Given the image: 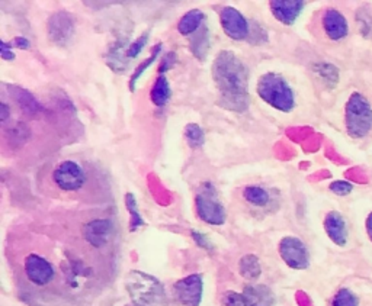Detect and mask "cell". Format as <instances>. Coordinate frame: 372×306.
Returning a JSON list of instances; mask_svg holds the SVG:
<instances>
[{
    "mask_svg": "<svg viewBox=\"0 0 372 306\" xmlns=\"http://www.w3.org/2000/svg\"><path fill=\"white\" fill-rule=\"evenodd\" d=\"M9 115H11V108H9V105L6 104V102L4 100L2 102V111H0V121H2V123H5L8 121Z\"/></svg>",
    "mask_w": 372,
    "mask_h": 306,
    "instance_id": "35",
    "label": "cell"
},
{
    "mask_svg": "<svg viewBox=\"0 0 372 306\" xmlns=\"http://www.w3.org/2000/svg\"><path fill=\"white\" fill-rule=\"evenodd\" d=\"M212 78L221 108L239 114L249 109V68L233 51H221L215 57Z\"/></svg>",
    "mask_w": 372,
    "mask_h": 306,
    "instance_id": "1",
    "label": "cell"
},
{
    "mask_svg": "<svg viewBox=\"0 0 372 306\" xmlns=\"http://www.w3.org/2000/svg\"><path fill=\"white\" fill-rule=\"evenodd\" d=\"M282 260L295 270H304L310 264V254L306 244L296 237H285L280 243Z\"/></svg>",
    "mask_w": 372,
    "mask_h": 306,
    "instance_id": "10",
    "label": "cell"
},
{
    "mask_svg": "<svg viewBox=\"0 0 372 306\" xmlns=\"http://www.w3.org/2000/svg\"><path fill=\"white\" fill-rule=\"evenodd\" d=\"M243 298L247 306H275V295L265 285H247Z\"/></svg>",
    "mask_w": 372,
    "mask_h": 306,
    "instance_id": "16",
    "label": "cell"
},
{
    "mask_svg": "<svg viewBox=\"0 0 372 306\" xmlns=\"http://www.w3.org/2000/svg\"><path fill=\"white\" fill-rule=\"evenodd\" d=\"M222 306H247L243 295L237 292H226L222 296Z\"/></svg>",
    "mask_w": 372,
    "mask_h": 306,
    "instance_id": "30",
    "label": "cell"
},
{
    "mask_svg": "<svg viewBox=\"0 0 372 306\" xmlns=\"http://www.w3.org/2000/svg\"><path fill=\"white\" fill-rule=\"evenodd\" d=\"M323 30L329 39L342 41L349 34V25L342 12L330 8L323 13Z\"/></svg>",
    "mask_w": 372,
    "mask_h": 306,
    "instance_id": "13",
    "label": "cell"
},
{
    "mask_svg": "<svg viewBox=\"0 0 372 306\" xmlns=\"http://www.w3.org/2000/svg\"><path fill=\"white\" fill-rule=\"evenodd\" d=\"M192 237H193L195 243H196L198 245H200V247H203V248H207V250H210V248H211V243H210V240H208V238H207L204 234L198 233V231H192Z\"/></svg>",
    "mask_w": 372,
    "mask_h": 306,
    "instance_id": "32",
    "label": "cell"
},
{
    "mask_svg": "<svg viewBox=\"0 0 372 306\" xmlns=\"http://www.w3.org/2000/svg\"><path fill=\"white\" fill-rule=\"evenodd\" d=\"M258 94L268 105L288 114L295 106V96L289 83L278 73H266L258 82Z\"/></svg>",
    "mask_w": 372,
    "mask_h": 306,
    "instance_id": "3",
    "label": "cell"
},
{
    "mask_svg": "<svg viewBox=\"0 0 372 306\" xmlns=\"http://www.w3.org/2000/svg\"><path fill=\"white\" fill-rule=\"evenodd\" d=\"M15 47H18V48H20V49H28L30 47H31V42L27 39V38H23V37H16L15 39H13V42H12ZM11 44V45H12Z\"/></svg>",
    "mask_w": 372,
    "mask_h": 306,
    "instance_id": "34",
    "label": "cell"
},
{
    "mask_svg": "<svg viewBox=\"0 0 372 306\" xmlns=\"http://www.w3.org/2000/svg\"><path fill=\"white\" fill-rule=\"evenodd\" d=\"M329 189L337 196H346L354 190V185L349 182H346V180H335L330 183Z\"/></svg>",
    "mask_w": 372,
    "mask_h": 306,
    "instance_id": "29",
    "label": "cell"
},
{
    "mask_svg": "<svg viewBox=\"0 0 372 306\" xmlns=\"http://www.w3.org/2000/svg\"><path fill=\"white\" fill-rule=\"evenodd\" d=\"M314 71L317 73L318 78L323 80V83L326 86H329L330 89H333L337 85V82H339V70L333 64H328V63L317 64L314 67Z\"/></svg>",
    "mask_w": 372,
    "mask_h": 306,
    "instance_id": "23",
    "label": "cell"
},
{
    "mask_svg": "<svg viewBox=\"0 0 372 306\" xmlns=\"http://www.w3.org/2000/svg\"><path fill=\"white\" fill-rule=\"evenodd\" d=\"M176 63V54L173 53H167L164 57H163V61H162V67L159 68V73H166L172 66H175Z\"/></svg>",
    "mask_w": 372,
    "mask_h": 306,
    "instance_id": "31",
    "label": "cell"
},
{
    "mask_svg": "<svg viewBox=\"0 0 372 306\" xmlns=\"http://www.w3.org/2000/svg\"><path fill=\"white\" fill-rule=\"evenodd\" d=\"M358 305H359L358 296L349 289H340L332 300V306H358Z\"/></svg>",
    "mask_w": 372,
    "mask_h": 306,
    "instance_id": "27",
    "label": "cell"
},
{
    "mask_svg": "<svg viewBox=\"0 0 372 306\" xmlns=\"http://www.w3.org/2000/svg\"><path fill=\"white\" fill-rule=\"evenodd\" d=\"M160 53H162V44H157V45L153 48L152 56L148 57V59H145V60H144L141 64H138V67L134 70V73H133V75H131V79H130V82H128V87H130L131 92H136L137 82L141 79V75L144 74V71H145L148 67H150V66L157 60V57L160 56Z\"/></svg>",
    "mask_w": 372,
    "mask_h": 306,
    "instance_id": "22",
    "label": "cell"
},
{
    "mask_svg": "<svg viewBox=\"0 0 372 306\" xmlns=\"http://www.w3.org/2000/svg\"><path fill=\"white\" fill-rule=\"evenodd\" d=\"M88 180L85 169L73 160L61 161L53 171V182L64 192H78Z\"/></svg>",
    "mask_w": 372,
    "mask_h": 306,
    "instance_id": "6",
    "label": "cell"
},
{
    "mask_svg": "<svg viewBox=\"0 0 372 306\" xmlns=\"http://www.w3.org/2000/svg\"><path fill=\"white\" fill-rule=\"evenodd\" d=\"M220 22L226 35L234 41L249 39L251 27L246 16L233 6H224L220 11Z\"/></svg>",
    "mask_w": 372,
    "mask_h": 306,
    "instance_id": "9",
    "label": "cell"
},
{
    "mask_svg": "<svg viewBox=\"0 0 372 306\" xmlns=\"http://www.w3.org/2000/svg\"><path fill=\"white\" fill-rule=\"evenodd\" d=\"M0 49H2V53H0V54H2L4 60H6V61L15 60V54L12 53V49L9 48L6 41H0Z\"/></svg>",
    "mask_w": 372,
    "mask_h": 306,
    "instance_id": "33",
    "label": "cell"
},
{
    "mask_svg": "<svg viewBox=\"0 0 372 306\" xmlns=\"http://www.w3.org/2000/svg\"><path fill=\"white\" fill-rule=\"evenodd\" d=\"M114 234V224L109 219H95L83 226L85 240L95 248L105 247Z\"/></svg>",
    "mask_w": 372,
    "mask_h": 306,
    "instance_id": "12",
    "label": "cell"
},
{
    "mask_svg": "<svg viewBox=\"0 0 372 306\" xmlns=\"http://www.w3.org/2000/svg\"><path fill=\"white\" fill-rule=\"evenodd\" d=\"M196 214L210 225H222L226 222V209L218 199V193L212 183L205 182L195 196Z\"/></svg>",
    "mask_w": 372,
    "mask_h": 306,
    "instance_id": "5",
    "label": "cell"
},
{
    "mask_svg": "<svg viewBox=\"0 0 372 306\" xmlns=\"http://www.w3.org/2000/svg\"><path fill=\"white\" fill-rule=\"evenodd\" d=\"M25 276L34 286H48L56 277L53 264L38 254H30L25 259Z\"/></svg>",
    "mask_w": 372,
    "mask_h": 306,
    "instance_id": "11",
    "label": "cell"
},
{
    "mask_svg": "<svg viewBox=\"0 0 372 306\" xmlns=\"http://www.w3.org/2000/svg\"><path fill=\"white\" fill-rule=\"evenodd\" d=\"M239 271L247 280H256L262 273L260 262L255 254H246L239 262Z\"/></svg>",
    "mask_w": 372,
    "mask_h": 306,
    "instance_id": "20",
    "label": "cell"
},
{
    "mask_svg": "<svg viewBox=\"0 0 372 306\" xmlns=\"http://www.w3.org/2000/svg\"><path fill=\"white\" fill-rule=\"evenodd\" d=\"M244 199L255 207H265L269 202V193L260 186H247L243 190Z\"/></svg>",
    "mask_w": 372,
    "mask_h": 306,
    "instance_id": "24",
    "label": "cell"
},
{
    "mask_svg": "<svg viewBox=\"0 0 372 306\" xmlns=\"http://www.w3.org/2000/svg\"><path fill=\"white\" fill-rule=\"evenodd\" d=\"M366 233H368L369 240L372 241V212L366 218Z\"/></svg>",
    "mask_w": 372,
    "mask_h": 306,
    "instance_id": "36",
    "label": "cell"
},
{
    "mask_svg": "<svg viewBox=\"0 0 372 306\" xmlns=\"http://www.w3.org/2000/svg\"><path fill=\"white\" fill-rule=\"evenodd\" d=\"M208 48H210V31L207 27H203L200 31H198V35L192 39L191 49L198 60L204 61L208 53Z\"/></svg>",
    "mask_w": 372,
    "mask_h": 306,
    "instance_id": "21",
    "label": "cell"
},
{
    "mask_svg": "<svg viewBox=\"0 0 372 306\" xmlns=\"http://www.w3.org/2000/svg\"><path fill=\"white\" fill-rule=\"evenodd\" d=\"M9 93L15 99L20 111H23L27 115L35 116L42 111L40 102L28 90H25L19 86H9Z\"/></svg>",
    "mask_w": 372,
    "mask_h": 306,
    "instance_id": "17",
    "label": "cell"
},
{
    "mask_svg": "<svg viewBox=\"0 0 372 306\" xmlns=\"http://www.w3.org/2000/svg\"><path fill=\"white\" fill-rule=\"evenodd\" d=\"M325 229H326L329 238L336 245L343 247L346 245V243H348V226H346V222L339 212L332 211L326 215Z\"/></svg>",
    "mask_w": 372,
    "mask_h": 306,
    "instance_id": "15",
    "label": "cell"
},
{
    "mask_svg": "<svg viewBox=\"0 0 372 306\" xmlns=\"http://www.w3.org/2000/svg\"><path fill=\"white\" fill-rule=\"evenodd\" d=\"M272 13L284 25H292L304 11L306 4L301 0H272L269 4Z\"/></svg>",
    "mask_w": 372,
    "mask_h": 306,
    "instance_id": "14",
    "label": "cell"
},
{
    "mask_svg": "<svg viewBox=\"0 0 372 306\" xmlns=\"http://www.w3.org/2000/svg\"><path fill=\"white\" fill-rule=\"evenodd\" d=\"M126 208L130 214V229L131 231H136L140 226L144 225V219L141 216V214L138 212V207H137V200L136 196L133 193H127L126 195Z\"/></svg>",
    "mask_w": 372,
    "mask_h": 306,
    "instance_id": "25",
    "label": "cell"
},
{
    "mask_svg": "<svg viewBox=\"0 0 372 306\" xmlns=\"http://www.w3.org/2000/svg\"><path fill=\"white\" fill-rule=\"evenodd\" d=\"M148 37H150V34H148V32H144V34L140 35L134 42H131V45L126 49V57H127L128 60L136 59V57L141 53L143 48L145 47V44L148 42Z\"/></svg>",
    "mask_w": 372,
    "mask_h": 306,
    "instance_id": "28",
    "label": "cell"
},
{
    "mask_svg": "<svg viewBox=\"0 0 372 306\" xmlns=\"http://www.w3.org/2000/svg\"><path fill=\"white\" fill-rule=\"evenodd\" d=\"M47 32L56 45H67L76 32V20L66 11L54 12L47 22Z\"/></svg>",
    "mask_w": 372,
    "mask_h": 306,
    "instance_id": "7",
    "label": "cell"
},
{
    "mask_svg": "<svg viewBox=\"0 0 372 306\" xmlns=\"http://www.w3.org/2000/svg\"><path fill=\"white\" fill-rule=\"evenodd\" d=\"M344 125L348 134L361 140L372 130V106L369 100L359 92H354L344 108Z\"/></svg>",
    "mask_w": 372,
    "mask_h": 306,
    "instance_id": "4",
    "label": "cell"
},
{
    "mask_svg": "<svg viewBox=\"0 0 372 306\" xmlns=\"http://www.w3.org/2000/svg\"><path fill=\"white\" fill-rule=\"evenodd\" d=\"M185 138L191 148H200L205 142V134L198 123H188L185 128Z\"/></svg>",
    "mask_w": 372,
    "mask_h": 306,
    "instance_id": "26",
    "label": "cell"
},
{
    "mask_svg": "<svg viewBox=\"0 0 372 306\" xmlns=\"http://www.w3.org/2000/svg\"><path fill=\"white\" fill-rule=\"evenodd\" d=\"M170 97H172V89L169 80L164 74H160L150 90V99L156 106L163 108L169 104Z\"/></svg>",
    "mask_w": 372,
    "mask_h": 306,
    "instance_id": "19",
    "label": "cell"
},
{
    "mask_svg": "<svg viewBox=\"0 0 372 306\" xmlns=\"http://www.w3.org/2000/svg\"><path fill=\"white\" fill-rule=\"evenodd\" d=\"M126 289L136 306H160L164 302V288L156 277L133 270L126 279Z\"/></svg>",
    "mask_w": 372,
    "mask_h": 306,
    "instance_id": "2",
    "label": "cell"
},
{
    "mask_svg": "<svg viewBox=\"0 0 372 306\" xmlns=\"http://www.w3.org/2000/svg\"><path fill=\"white\" fill-rule=\"evenodd\" d=\"M205 19V15L201 9H192L189 12H186L179 23H178V31L179 34L182 35H191V34H195L201 30V25Z\"/></svg>",
    "mask_w": 372,
    "mask_h": 306,
    "instance_id": "18",
    "label": "cell"
},
{
    "mask_svg": "<svg viewBox=\"0 0 372 306\" xmlns=\"http://www.w3.org/2000/svg\"><path fill=\"white\" fill-rule=\"evenodd\" d=\"M173 293L182 306H200L204 293V280L201 274H191L173 285Z\"/></svg>",
    "mask_w": 372,
    "mask_h": 306,
    "instance_id": "8",
    "label": "cell"
}]
</instances>
